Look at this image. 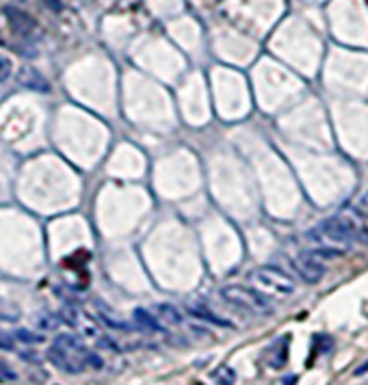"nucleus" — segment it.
<instances>
[{
  "label": "nucleus",
  "mask_w": 368,
  "mask_h": 385,
  "mask_svg": "<svg viewBox=\"0 0 368 385\" xmlns=\"http://www.w3.org/2000/svg\"><path fill=\"white\" fill-rule=\"evenodd\" d=\"M135 320L139 322L141 329H147V331H160L162 329L156 314H150L145 310H135Z\"/></svg>",
  "instance_id": "obj_11"
},
{
  "label": "nucleus",
  "mask_w": 368,
  "mask_h": 385,
  "mask_svg": "<svg viewBox=\"0 0 368 385\" xmlns=\"http://www.w3.org/2000/svg\"><path fill=\"white\" fill-rule=\"evenodd\" d=\"M52 11H61V0H44Z\"/></svg>",
  "instance_id": "obj_19"
},
{
  "label": "nucleus",
  "mask_w": 368,
  "mask_h": 385,
  "mask_svg": "<svg viewBox=\"0 0 368 385\" xmlns=\"http://www.w3.org/2000/svg\"><path fill=\"white\" fill-rule=\"evenodd\" d=\"M9 72H11V63L5 59V56H0V81H7Z\"/></svg>",
  "instance_id": "obj_18"
},
{
  "label": "nucleus",
  "mask_w": 368,
  "mask_h": 385,
  "mask_svg": "<svg viewBox=\"0 0 368 385\" xmlns=\"http://www.w3.org/2000/svg\"><path fill=\"white\" fill-rule=\"evenodd\" d=\"M191 314L197 316V318H204V320H212V322H217L219 327H230L228 320H221V318H217L212 312H204V310H199V307H191Z\"/></svg>",
  "instance_id": "obj_14"
},
{
  "label": "nucleus",
  "mask_w": 368,
  "mask_h": 385,
  "mask_svg": "<svg viewBox=\"0 0 368 385\" xmlns=\"http://www.w3.org/2000/svg\"><path fill=\"white\" fill-rule=\"evenodd\" d=\"M3 13L9 20L11 28L20 37H24V40H35V37H40V24H37L35 17L28 15L26 11L17 9V7H5Z\"/></svg>",
  "instance_id": "obj_7"
},
{
  "label": "nucleus",
  "mask_w": 368,
  "mask_h": 385,
  "mask_svg": "<svg viewBox=\"0 0 368 385\" xmlns=\"http://www.w3.org/2000/svg\"><path fill=\"white\" fill-rule=\"evenodd\" d=\"M290 338L284 336V338H278L275 340L269 349H267V359H269V366H273V368H282V366L286 363L288 359V349H290Z\"/></svg>",
  "instance_id": "obj_9"
},
{
  "label": "nucleus",
  "mask_w": 368,
  "mask_h": 385,
  "mask_svg": "<svg viewBox=\"0 0 368 385\" xmlns=\"http://www.w3.org/2000/svg\"><path fill=\"white\" fill-rule=\"evenodd\" d=\"M360 204H362V206H364V208L368 210V192H366V195H364V197L360 199Z\"/></svg>",
  "instance_id": "obj_21"
},
{
  "label": "nucleus",
  "mask_w": 368,
  "mask_h": 385,
  "mask_svg": "<svg viewBox=\"0 0 368 385\" xmlns=\"http://www.w3.org/2000/svg\"><path fill=\"white\" fill-rule=\"evenodd\" d=\"M0 349H3V351H13L15 349L13 338L7 331H3V329H0Z\"/></svg>",
  "instance_id": "obj_17"
},
{
  "label": "nucleus",
  "mask_w": 368,
  "mask_h": 385,
  "mask_svg": "<svg viewBox=\"0 0 368 385\" xmlns=\"http://www.w3.org/2000/svg\"><path fill=\"white\" fill-rule=\"evenodd\" d=\"M210 379L215 383H234L236 381V375L232 368H228V366H219V368L210 375Z\"/></svg>",
  "instance_id": "obj_13"
},
{
  "label": "nucleus",
  "mask_w": 368,
  "mask_h": 385,
  "mask_svg": "<svg viewBox=\"0 0 368 385\" xmlns=\"http://www.w3.org/2000/svg\"><path fill=\"white\" fill-rule=\"evenodd\" d=\"M336 219L344 225L346 232L356 238V243L368 245V210L362 204L340 208Z\"/></svg>",
  "instance_id": "obj_5"
},
{
  "label": "nucleus",
  "mask_w": 368,
  "mask_h": 385,
  "mask_svg": "<svg viewBox=\"0 0 368 385\" xmlns=\"http://www.w3.org/2000/svg\"><path fill=\"white\" fill-rule=\"evenodd\" d=\"M154 314L160 322L165 325H182V314L176 310L174 305L169 303H160V305H154Z\"/></svg>",
  "instance_id": "obj_10"
},
{
  "label": "nucleus",
  "mask_w": 368,
  "mask_h": 385,
  "mask_svg": "<svg viewBox=\"0 0 368 385\" xmlns=\"http://www.w3.org/2000/svg\"><path fill=\"white\" fill-rule=\"evenodd\" d=\"M310 240L317 243L321 252L325 254H334V256H340V254H346L351 252L353 245H356V238L351 236L344 229V225L336 219H325L321 223H317L315 227L308 232Z\"/></svg>",
  "instance_id": "obj_2"
},
{
  "label": "nucleus",
  "mask_w": 368,
  "mask_h": 385,
  "mask_svg": "<svg viewBox=\"0 0 368 385\" xmlns=\"http://www.w3.org/2000/svg\"><path fill=\"white\" fill-rule=\"evenodd\" d=\"M17 379V375L9 368V366L0 359V381H15Z\"/></svg>",
  "instance_id": "obj_16"
},
{
  "label": "nucleus",
  "mask_w": 368,
  "mask_h": 385,
  "mask_svg": "<svg viewBox=\"0 0 368 385\" xmlns=\"http://www.w3.org/2000/svg\"><path fill=\"white\" fill-rule=\"evenodd\" d=\"M17 338L24 340L26 344H37V342H44V338H42V336H35L33 331H26V329H20V331H17Z\"/></svg>",
  "instance_id": "obj_15"
},
{
  "label": "nucleus",
  "mask_w": 368,
  "mask_h": 385,
  "mask_svg": "<svg viewBox=\"0 0 368 385\" xmlns=\"http://www.w3.org/2000/svg\"><path fill=\"white\" fill-rule=\"evenodd\" d=\"M294 268H297L299 277L306 284H319L325 277V264L321 260V254L315 252H303L292 260Z\"/></svg>",
  "instance_id": "obj_6"
},
{
  "label": "nucleus",
  "mask_w": 368,
  "mask_h": 385,
  "mask_svg": "<svg viewBox=\"0 0 368 385\" xmlns=\"http://www.w3.org/2000/svg\"><path fill=\"white\" fill-rule=\"evenodd\" d=\"M20 318V310L11 303V301H7V299H0V320H17Z\"/></svg>",
  "instance_id": "obj_12"
},
{
  "label": "nucleus",
  "mask_w": 368,
  "mask_h": 385,
  "mask_svg": "<svg viewBox=\"0 0 368 385\" xmlns=\"http://www.w3.org/2000/svg\"><path fill=\"white\" fill-rule=\"evenodd\" d=\"M17 83H20V87L31 89V91H42V93L50 91L48 81L35 67H31V65H24L20 69V74H17Z\"/></svg>",
  "instance_id": "obj_8"
},
{
  "label": "nucleus",
  "mask_w": 368,
  "mask_h": 385,
  "mask_svg": "<svg viewBox=\"0 0 368 385\" xmlns=\"http://www.w3.org/2000/svg\"><path fill=\"white\" fill-rule=\"evenodd\" d=\"M48 359L57 366L59 370L69 372V375H78L87 370L89 366H94V368H100L102 366L100 357L91 355L85 349V344L72 334L57 336V340L52 342L50 351H48Z\"/></svg>",
  "instance_id": "obj_1"
},
{
  "label": "nucleus",
  "mask_w": 368,
  "mask_h": 385,
  "mask_svg": "<svg viewBox=\"0 0 368 385\" xmlns=\"http://www.w3.org/2000/svg\"><path fill=\"white\" fill-rule=\"evenodd\" d=\"M221 299L247 312H256V314L271 312L269 301L265 299L262 293H258L256 288L251 290V288H245V286H226L224 290H221Z\"/></svg>",
  "instance_id": "obj_4"
},
{
  "label": "nucleus",
  "mask_w": 368,
  "mask_h": 385,
  "mask_svg": "<svg viewBox=\"0 0 368 385\" xmlns=\"http://www.w3.org/2000/svg\"><path fill=\"white\" fill-rule=\"evenodd\" d=\"M364 372H368V363H364V366H360V368H358V370H356L353 375H356V377H362Z\"/></svg>",
  "instance_id": "obj_20"
},
{
  "label": "nucleus",
  "mask_w": 368,
  "mask_h": 385,
  "mask_svg": "<svg viewBox=\"0 0 368 385\" xmlns=\"http://www.w3.org/2000/svg\"><path fill=\"white\" fill-rule=\"evenodd\" d=\"M249 284L256 288L258 293H262L267 297H290L294 293V281L290 275H286L282 268L275 266H262L256 268V271L249 275Z\"/></svg>",
  "instance_id": "obj_3"
}]
</instances>
